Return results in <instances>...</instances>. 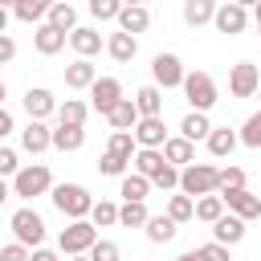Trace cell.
Listing matches in <instances>:
<instances>
[{
	"mask_svg": "<svg viewBox=\"0 0 261 261\" xmlns=\"http://www.w3.org/2000/svg\"><path fill=\"white\" fill-rule=\"evenodd\" d=\"M257 86H261V69H257L253 61H237V65L228 69V94H232V98H253Z\"/></svg>",
	"mask_w": 261,
	"mask_h": 261,
	"instance_id": "cell-8",
	"label": "cell"
},
{
	"mask_svg": "<svg viewBox=\"0 0 261 261\" xmlns=\"http://www.w3.org/2000/svg\"><path fill=\"white\" fill-rule=\"evenodd\" d=\"M114 20H118V33H130V37H139V33L151 29V12H147V4H122Z\"/></svg>",
	"mask_w": 261,
	"mask_h": 261,
	"instance_id": "cell-13",
	"label": "cell"
},
{
	"mask_svg": "<svg viewBox=\"0 0 261 261\" xmlns=\"http://www.w3.org/2000/svg\"><path fill=\"white\" fill-rule=\"evenodd\" d=\"M12 4H16V0H0V8H8V12H12Z\"/></svg>",
	"mask_w": 261,
	"mask_h": 261,
	"instance_id": "cell-57",
	"label": "cell"
},
{
	"mask_svg": "<svg viewBox=\"0 0 261 261\" xmlns=\"http://www.w3.org/2000/svg\"><path fill=\"white\" fill-rule=\"evenodd\" d=\"M49 8H53V0H16L12 4V16L24 20V24H41L49 16Z\"/></svg>",
	"mask_w": 261,
	"mask_h": 261,
	"instance_id": "cell-27",
	"label": "cell"
},
{
	"mask_svg": "<svg viewBox=\"0 0 261 261\" xmlns=\"http://www.w3.org/2000/svg\"><path fill=\"white\" fill-rule=\"evenodd\" d=\"M159 151H163V159H167L171 167H188V163H196V143H188L184 135H167V143H163Z\"/></svg>",
	"mask_w": 261,
	"mask_h": 261,
	"instance_id": "cell-18",
	"label": "cell"
},
{
	"mask_svg": "<svg viewBox=\"0 0 261 261\" xmlns=\"http://www.w3.org/2000/svg\"><path fill=\"white\" fill-rule=\"evenodd\" d=\"M122 8V0H90V16L94 20H114Z\"/></svg>",
	"mask_w": 261,
	"mask_h": 261,
	"instance_id": "cell-43",
	"label": "cell"
},
{
	"mask_svg": "<svg viewBox=\"0 0 261 261\" xmlns=\"http://www.w3.org/2000/svg\"><path fill=\"white\" fill-rule=\"evenodd\" d=\"M86 118H90V102H82V98H65V102H57V122L86 126Z\"/></svg>",
	"mask_w": 261,
	"mask_h": 261,
	"instance_id": "cell-28",
	"label": "cell"
},
{
	"mask_svg": "<svg viewBox=\"0 0 261 261\" xmlns=\"http://www.w3.org/2000/svg\"><path fill=\"white\" fill-rule=\"evenodd\" d=\"M98 171H102V175H110V179H122V175H126V171H130V163H126V159H118V155H110V151H106V155H102V159H98Z\"/></svg>",
	"mask_w": 261,
	"mask_h": 261,
	"instance_id": "cell-41",
	"label": "cell"
},
{
	"mask_svg": "<svg viewBox=\"0 0 261 261\" xmlns=\"http://www.w3.org/2000/svg\"><path fill=\"white\" fill-rule=\"evenodd\" d=\"M130 135H135V143H139V147H155V151H159V147L167 143V126H163V114H159V118H139Z\"/></svg>",
	"mask_w": 261,
	"mask_h": 261,
	"instance_id": "cell-16",
	"label": "cell"
},
{
	"mask_svg": "<svg viewBox=\"0 0 261 261\" xmlns=\"http://www.w3.org/2000/svg\"><path fill=\"white\" fill-rule=\"evenodd\" d=\"M69 261H90V257H86V253H77V257H69Z\"/></svg>",
	"mask_w": 261,
	"mask_h": 261,
	"instance_id": "cell-58",
	"label": "cell"
},
{
	"mask_svg": "<svg viewBox=\"0 0 261 261\" xmlns=\"http://www.w3.org/2000/svg\"><path fill=\"white\" fill-rule=\"evenodd\" d=\"M12 130H16V122H12V114H8L4 106H0V143H4V139H8Z\"/></svg>",
	"mask_w": 261,
	"mask_h": 261,
	"instance_id": "cell-50",
	"label": "cell"
},
{
	"mask_svg": "<svg viewBox=\"0 0 261 261\" xmlns=\"http://www.w3.org/2000/svg\"><path fill=\"white\" fill-rule=\"evenodd\" d=\"M90 261H122V249L114 245V241H106V237H98L94 245H90V253H86Z\"/></svg>",
	"mask_w": 261,
	"mask_h": 261,
	"instance_id": "cell-39",
	"label": "cell"
},
{
	"mask_svg": "<svg viewBox=\"0 0 261 261\" xmlns=\"http://www.w3.org/2000/svg\"><path fill=\"white\" fill-rule=\"evenodd\" d=\"M212 24H216V33H224V37H237V33H245L249 29V12L241 8V4H216V12H212Z\"/></svg>",
	"mask_w": 261,
	"mask_h": 261,
	"instance_id": "cell-10",
	"label": "cell"
},
{
	"mask_svg": "<svg viewBox=\"0 0 261 261\" xmlns=\"http://www.w3.org/2000/svg\"><path fill=\"white\" fill-rule=\"evenodd\" d=\"M106 53H110L118 65H126V61H135V53H139V37H130V33H110V37H106Z\"/></svg>",
	"mask_w": 261,
	"mask_h": 261,
	"instance_id": "cell-21",
	"label": "cell"
},
{
	"mask_svg": "<svg viewBox=\"0 0 261 261\" xmlns=\"http://www.w3.org/2000/svg\"><path fill=\"white\" fill-rule=\"evenodd\" d=\"M179 192L200 200V196H216L220 192V167L216 163H188L179 167Z\"/></svg>",
	"mask_w": 261,
	"mask_h": 261,
	"instance_id": "cell-1",
	"label": "cell"
},
{
	"mask_svg": "<svg viewBox=\"0 0 261 261\" xmlns=\"http://www.w3.org/2000/svg\"><path fill=\"white\" fill-rule=\"evenodd\" d=\"M257 37H261V24H257Z\"/></svg>",
	"mask_w": 261,
	"mask_h": 261,
	"instance_id": "cell-60",
	"label": "cell"
},
{
	"mask_svg": "<svg viewBox=\"0 0 261 261\" xmlns=\"http://www.w3.org/2000/svg\"><path fill=\"white\" fill-rule=\"evenodd\" d=\"M184 73L188 69H184V61L175 53H155L151 57V77H155L151 86H159V90H179L184 86Z\"/></svg>",
	"mask_w": 261,
	"mask_h": 261,
	"instance_id": "cell-7",
	"label": "cell"
},
{
	"mask_svg": "<svg viewBox=\"0 0 261 261\" xmlns=\"http://www.w3.org/2000/svg\"><path fill=\"white\" fill-rule=\"evenodd\" d=\"M45 24H53V29H61V33H73V29H77V8H73L69 0H53Z\"/></svg>",
	"mask_w": 261,
	"mask_h": 261,
	"instance_id": "cell-25",
	"label": "cell"
},
{
	"mask_svg": "<svg viewBox=\"0 0 261 261\" xmlns=\"http://www.w3.org/2000/svg\"><path fill=\"white\" fill-rule=\"evenodd\" d=\"M220 216H224V200H220V196H200V200H196V212H192V220L216 224Z\"/></svg>",
	"mask_w": 261,
	"mask_h": 261,
	"instance_id": "cell-35",
	"label": "cell"
},
{
	"mask_svg": "<svg viewBox=\"0 0 261 261\" xmlns=\"http://www.w3.org/2000/svg\"><path fill=\"white\" fill-rule=\"evenodd\" d=\"M16 167H20V159H16V151L0 143V175H16Z\"/></svg>",
	"mask_w": 261,
	"mask_h": 261,
	"instance_id": "cell-46",
	"label": "cell"
},
{
	"mask_svg": "<svg viewBox=\"0 0 261 261\" xmlns=\"http://www.w3.org/2000/svg\"><path fill=\"white\" fill-rule=\"evenodd\" d=\"M232 4H241L245 12H249V8H257V0H232Z\"/></svg>",
	"mask_w": 261,
	"mask_h": 261,
	"instance_id": "cell-54",
	"label": "cell"
},
{
	"mask_svg": "<svg viewBox=\"0 0 261 261\" xmlns=\"http://www.w3.org/2000/svg\"><path fill=\"white\" fill-rule=\"evenodd\" d=\"M184 98H188V106L192 110H200V114H208L216 102H220V90H216V82H212V73H204V69H192V73H184Z\"/></svg>",
	"mask_w": 261,
	"mask_h": 261,
	"instance_id": "cell-3",
	"label": "cell"
},
{
	"mask_svg": "<svg viewBox=\"0 0 261 261\" xmlns=\"http://www.w3.org/2000/svg\"><path fill=\"white\" fill-rule=\"evenodd\" d=\"M143 232H147V241L151 245H167V241H175V232H179V224L163 212V216H147V224H143Z\"/></svg>",
	"mask_w": 261,
	"mask_h": 261,
	"instance_id": "cell-23",
	"label": "cell"
},
{
	"mask_svg": "<svg viewBox=\"0 0 261 261\" xmlns=\"http://www.w3.org/2000/svg\"><path fill=\"white\" fill-rule=\"evenodd\" d=\"M29 261H61L53 249H45V245H37V249H29Z\"/></svg>",
	"mask_w": 261,
	"mask_h": 261,
	"instance_id": "cell-49",
	"label": "cell"
},
{
	"mask_svg": "<svg viewBox=\"0 0 261 261\" xmlns=\"http://www.w3.org/2000/svg\"><path fill=\"white\" fill-rule=\"evenodd\" d=\"M175 261H200V253H196V249H188V253H179Z\"/></svg>",
	"mask_w": 261,
	"mask_h": 261,
	"instance_id": "cell-51",
	"label": "cell"
},
{
	"mask_svg": "<svg viewBox=\"0 0 261 261\" xmlns=\"http://www.w3.org/2000/svg\"><path fill=\"white\" fill-rule=\"evenodd\" d=\"M232 188H245V171L241 167H220V192H232Z\"/></svg>",
	"mask_w": 261,
	"mask_h": 261,
	"instance_id": "cell-44",
	"label": "cell"
},
{
	"mask_svg": "<svg viewBox=\"0 0 261 261\" xmlns=\"http://www.w3.org/2000/svg\"><path fill=\"white\" fill-rule=\"evenodd\" d=\"M147 200H122V208H118V224L122 228H143L147 224Z\"/></svg>",
	"mask_w": 261,
	"mask_h": 261,
	"instance_id": "cell-33",
	"label": "cell"
},
{
	"mask_svg": "<svg viewBox=\"0 0 261 261\" xmlns=\"http://www.w3.org/2000/svg\"><path fill=\"white\" fill-rule=\"evenodd\" d=\"M106 118H110V126H114V130H135V122H139L135 98H122V102H118V106H114V110H110Z\"/></svg>",
	"mask_w": 261,
	"mask_h": 261,
	"instance_id": "cell-34",
	"label": "cell"
},
{
	"mask_svg": "<svg viewBox=\"0 0 261 261\" xmlns=\"http://www.w3.org/2000/svg\"><path fill=\"white\" fill-rule=\"evenodd\" d=\"M12 57H16V41H12L8 33H0V65H8Z\"/></svg>",
	"mask_w": 261,
	"mask_h": 261,
	"instance_id": "cell-48",
	"label": "cell"
},
{
	"mask_svg": "<svg viewBox=\"0 0 261 261\" xmlns=\"http://www.w3.org/2000/svg\"><path fill=\"white\" fill-rule=\"evenodd\" d=\"M192 212H196V200H192V196H184V192H179V196H171V200H167V216H171L175 224L192 220Z\"/></svg>",
	"mask_w": 261,
	"mask_h": 261,
	"instance_id": "cell-38",
	"label": "cell"
},
{
	"mask_svg": "<svg viewBox=\"0 0 261 261\" xmlns=\"http://www.w3.org/2000/svg\"><path fill=\"white\" fill-rule=\"evenodd\" d=\"M208 130H212V122H208V114H200V110H188V114H184V122H179V135H184L188 143L208 139Z\"/></svg>",
	"mask_w": 261,
	"mask_h": 261,
	"instance_id": "cell-29",
	"label": "cell"
},
{
	"mask_svg": "<svg viewBox=\"0 0 261 261\" xmlns=\"http://www.w3.org/2000/svg\"><path fill=\"white\" fill-rule=\"evenodd\" d=\"M135 110H139V118H159L163 114V90L159 86H143L135 94Z\"/></svg>",
	"mask_w": 261,
	"mask_h": 261,
	"instance_id": "cell-24",
	"label": "cell"
},
{
	"mask_svg": "<svg viewBox=\"0 0 261 261\" xmlns=\"http://www.w3.org/2000/svg\"><path fill=\"white\" fill-rule=\"evenodd\" d=\"M8 228H12V237H16V245H24V249H37V245H45V220H41V212L37 208H16L12 216H8Z\"/></svg>",
	"mask_w": 261,
	"mask_h": 261,
	"instance_id": "cell-5",
	"label": "cell"
},
{
	"mask_svg": "<svg viewBox=\"0 0 261 261\" xmlns=\"http://www.w3.org/2000/svg\"><path fill=\"white\" fill-rule=\"evenodd\" d=\"M98 241V228L90 224V220H69L65 228H61V237H57V245H61V253L65 257H77V253H90V245Z\"/></svg>",
	"mask_w": 261,
	"mask_h": 261,
	"instance_id": "cell-6",
	"label": "cell"
},
{
	"mask_svg": "<svg viewBox=\"0 0 261 261\" xmlns=\"http://www.w3.org/2000/svg\"><path fill=\"white\" fill-rule=\"evenodd\" d=\"M90 224H94V228H110V224H118V204H114V200H94V208H90Z\"/></svg>",
	"mask_w": 261,
	"mask_h": 261,
	"instance_id": "cell-37",
	"label": "cell"
},
{
	"mask_svg": "<svg viewBox=\"0 0 261 261\" xmlns=\"http://www.w3.org/2000/svg\"><path fill=\"white\" fill-rule=\"evenodd\" d=\"M20 147H24L29 155H41V151H49V147H53V130H49L45 122L29 118V126L20 130Z\"/></svg>",
	"mask_w": 261,
	"mask_h": 261,
	"instance_id": "cell-17",
	"label": "cell"
},
{
	"mask_svg": "<svg viewBox=\"0 0 261 261\" xmlns=\"http://www.w3.org/2000/svg\"><path fill=\"white\" fill-rule=\"evenodd\" d=\"M118 196H122V200H147V196H151V179L139 175V171H126V175L118 179Z\"/></svg>",
	"mask_w": 261,
	"mask_h": 261,
	"instance_id": "cell-31",
	"label": "cell"
},
{
	"mask_svg": "<svg viewBox=\"0 0 261 261\" xmlns=\"http://www.w3.org/2000/svg\"><path fill=\"white\" fill-rule=\"evenodd\" d=\"M212 241H216V245H228V249L241 245V241H245V220L232 216V212H224V216L212 224Z\"/></svg>",
	"mask_w": 261,
	"mask_h": 261,
	"instance_id": "cell-19",
	"label": "cell"
},
{
	"mask_svg": "<svg viewBox=\"0 0 261 261\" xmlns=\"http://www.w3.org/2000/svg\"><path fill=\"white\" fill-rule=\"evenodd\" d=\"M212 12H216V0H184V24L192 29L212 24Z\"/></svg>",
	"mask_w": 261,
	"mask_h": 261,
	"instance_id": "cell-32",
	"label": "cell"
},
{
	"mask_svg": "<svg viewBox=\"0 0 261 261\" xmlns=\"http://www.w3.org/2000/svg\"><path fill=\"white\" fill-rule=\"evenodd\" d=\"M151 188H163V192H171V188H179V167H171V163H163L155 175H151Z\"/></svg>",
	"mask_w": 261,
	"mask_h": 261,
	"instance_id": "cell-42",
	"label": "cell"
},
{
	"mask_svg": "<svg viewBox=\"0 0 261 261\" xmlns=\"http://www.w3.org/2000/svg\"><path fill=\"white\" fill-rule=\"evenodd\" d=\"M122 4H143V0H122Z\"/></svg>",
	"mask_w": 261,
	"mask_h": 261,
	"instance_id": "cell-59",
	"label": "cell"
},
{
	"mask_svg": "<svg viewBox=\"0 0 261 261\" xmlns=\"http://www.w3.org/2000/svg\"><path fill=\"white\" fill-rule=\"evenodd\" d=\"M106 151L130 163V159H135V151H139V143H135V135H130V130H114V135H110V143H106Z\"/></svg>",
	"mask_w": 261,
	"mask_h": 261,
	"instance_id": "cell-36",
	"label": "cell"
},
{
	"mask_svg": "<svg viewBox=\"0 0 261 261\" xmlns=\"http://www.w3.org/2000/svg\"><path fill=\"white\" fill-rule=\"evenodd\" d=\"M204 143H208V151H212L216 159H228V155L237 151V143H241V139H237V130H232V126H212Z\"/></svg>",
	"mask_w": 261,
	"mask_h": 261,
	"instance_id": "cell-22",
	"label": "cell"
},
{
	"mask_svg": "<svg viewBox=\"0 0 261 261\" xmlns=\"http://www.w3.org/2000/svg\"><path fill=\"white\" fill-rule=\"evenodd\" d=\"M4 98H8V90H4V82H0V106H4Z\"/></svg>",
	"mask_w": 261,
	"mask_h": 261,
	"instance_id": "cell-56",
	"label": "cell"
},
{
	"mask_svg": "<svg viewBox=\"0 0 261 261\" xmlns=\"http://www.w3.org/2000/svg\"><path fill=\"white\" fill-rule=\"evenodd\" d=\"M122 98H126V94H122V82H118V77H98V82L90 86V110H98V114H110Z\"/></svg>",
	"mask_w": 261,
	"mask_h": 261,
	"instance_id": "cell-9",
	"label": "cell"
},
{
	"mask_svg": "<svg viewBox=\"0 0 261 261\" xmlns=\"http://www.w3.org/2000/svg\"><path fill=\"white\" fill-rule=\"evenodd\" d=\"M49 188H53V171H49L45 163H24V167H16V175H12V196H20V200L49 196Z\"/></svg>",
	"mask_w": 261,
	"mask_h": 261,
	"instance_id": "cell-4",
	"label": "cell"
},
{
	"mask_svg": "<svg viewBox=\"0 0 261 261\" xmlns=\"http://www.w3.org/2000/svg\"><path fill=\"white\" fill-rule=\"evenodd\" d=\"M20 102H24V114L37 118V122H45L49 114H57V98H53V90H45V86H29Z\"/></svg>",
	"mask_w": 261,
	"mask_h": 261,
	"instance_id": "cell-12",
	"label": "cell"
},
{
	"mask_svg": "<svg viewBox=\"0 0 261 261\" xmlns=\"http://www.w3.org/2000/svg\"><path fill=\"white\" fill-rule=\"evenodd\" d=\"M94 82H98V69H94V61L77 57V61H69V65H65V86H69V90H90Z\"/></svg>",
	"mask_w": 261,
	"mask_h": 261,
	"instance_id": "cell-20",
	"label": "cell"
},
{
	"mask_svg": "<svg viewBox=\"0 0 261 261\" xmlns=\"http://www.w3.org/2000/svg\"><path fill=\"white\" fill-rule=\"evenodd\" d=\"M253 16H257V24H261V0H257V8H253Z\"/></svg>",
	"mask_w": 261,
	"mask_h": 261,
	"instance_id": "cell-55",
	"label": "cell"
},
{
	"mask_svg": "<svg viewBox=\"0 0 261 261\" xmlns=\"http://www.w3.org/2000/svg\"><path fill=\"white\" fill-rule=\"evenodd\" d=\"M69 49H73L77 57H86V61H90L94 53H102V49H106V41L98 37V29H90V24H77V29L69 33Z\"/></svg>",
	"mask_w": 261,
	"mask_h": 261,
	"instance_id": "cell-15",
	"label": "cell"
},
{
	"mask_svg": "<svg viewBox=\"0 0 261 261\" xmlns=\"http://www.w3.org/2000/svg\"><path fill=\"white\" fill-rule=\"evenodd\" d=\"M220 200H224V212H232V216H241V220H253V216H261V196H253L249 188L220 192Z\"/></svg>",
	"mask_w": 261,
	"mask_h": 261,
	"instance_id": "cell-11",
	"label": "cell"
},
{
	"mask_svg": "<svg viewBox=\"0 0 261 261\" xmlns=\"http://www.w3.org/2000/svg\"><path fill=\"white\" fill-rule=\"evenodd\" d=\"M82 143H86V126H69V122L53 126V147L57 151H82Z\"/></svg>",
	"mask_w": 261,
	"mask_h": 261,
	"instance_id": "cell-26",
	"label": "cell"
},
{
	"mask_svg": "<svg viewBox=\"0 0 261 261\" xmlns=\"http://www.w3.org/2000/svg\"><path fill=\"white\" fill-rule=\"evenodd\" d=\"M0 261H29V249L16 245V241L12 245H0Z\"/></svg>",
	"mask_w": 261,
	"mask_h": 261,
	"instance_id": "cell-47",
	"label": "cell"
},
{
	"mask_svg": "<svg viewBox=\"0 0 261 261\" xmlns=\"http://www.w3.org/2000/svg\"><path fill=\"white\" fill-rule=\"evenodd\" d=\"M163 163H167V159H163V151H155V147H139V151H135V159H130V171H139V175H147V179H151Z\"/></svg>",
	"mask_w": 261,
	"mask_h": 261,
	"instance_id": "cell-30",
	"label": "cell"
},
{
	"mask_svg": "<svg viewBox=\"0 0 261 261\" xmlns=\"http://www.w3.org/2000/svg\"><path fill=\"white\" fill-rule=\"evenodd\" d=\"M237 139H241V143H245V147H253V151H257V147H261V110H257V114H249V118H245V126H241V130H237Z\"/></svg>",
	"mask_w": 261,
	"mask_h": 261,
	"instance_id": "cell-40",
	"label": "cell"
},
{
	"mask_svg": "<svg viewBox=\"0 0 261 261\" xmlns=\"http://www.w3.org/2000/svg\"><path fill=\"white\" fill-rule=\"evenodd\" d=\"M49 200H53V208H57L61 216H69V220H86L90 208H94V196H90L82 184H53V188H49Z\"/></svg>",
	"mask_w": 261,
	"mask_h": 261,
	"instance_id": "cell-2",
	"label": "cell"
},
{
	"mask_svg": "<svg viewBox=\"0 0 261 261\" xmlns=\"http://www.w3.org/2000/svg\"><path fill=\"white\" fill-rule=\"evenodd\" d=\"M257 98H261V86H257Z\"/></svg>",
	"mask_w": 261,
	"mask_h": 261,
	"instance_id": "cell-61",
	"label": "cell"
},
{
	"mask_svg": "<svg viewBox=\"0 0 261 261\" xmlns=\"http://www.w3.org/2000/svg\"><path fill=\"white\" fill-rule=\"evenodd\" d=\"M0 33H8V8H0Z\"/></svg>",
	"mask_w": 261,
	"mask_h": 261,
	"instance_id": "cell-52",
	"label": "cell"
},
{
	"mask_svg": "<svg viewBox=\"0 0 261 261\" xmlns=\"http://www.w3.org/2000/svg\"><path fill=\"white\" fill-rule=\"evenodd\" d=\"M69 45V33H61V29H53V24H37V33H33V49L41 53V57H53V53H61Z\"/></svg>",
	"mask_w": 261,
	"mask_h": 261,
	"instance_id": "cell-14",
	"label": "cell"
},
{
	"mask_svg": "<svg viewBox=\"0 0 261 261\" xmlns=\"http://www.w3.org/2000/svg\"><path fill=\"white\" fill-rule=\"evenodd\" d=\"M196 253H200V261H232V257H228V245H216V241L200 245Z\"/></svg>",
	"mask_w": 261,
	"mask_h": 261,
	"instance_id": "cell-45",
	"label": "cell"
},
{
	"mask_svg": "<svg viewBox=\"0 0 261 261\" xmlns=\"http://www.w3.org/2000/svg\"><path fill=\"white\" fill-rule=\"evenodd\" d=\"M4 200H8V184H4V175H0V208H4Z\"/></svg>",
	"mask_w": 261,
	"mask_h": 261,
	"instance_id": "cell-53",
	"label": "cell"
}]
</instances>
